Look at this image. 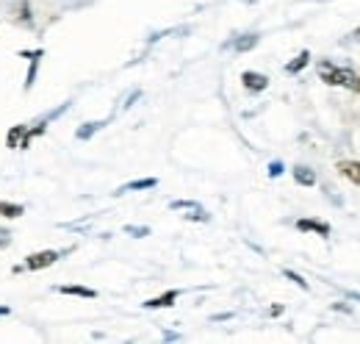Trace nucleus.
<instances>
[{"label": "nucleus", "mask_w": 360, "mask_h": 344, "mask_svg": "<svg viewBox=\"0 0 360 344\" xmlns=\"http://www.w3.org/2000/svg\"><path fill=\"white\" fill-rule=\"evenodd\" d=\"M338 172H341L347 180H352V183L360 186V161H338Z\"/></svg>", "instance_id": "obj_4"}, {"label": "nucleus", "mask_w": 360, "mask_h": 344, "mask_svg": "<svg viewBox=\"0 0 360 344\" xmlns=\"http://www.w3.org/2000/svg\"><path fill=\"white\" fill-rule=\"evenodd\" d=\"M241 81H244V86H247L250 92H264V89L269 86V78L261 75V73H244Z\"/></svg>", "instance_id": "obj_3"}, {"label": "nucleus", "mask_w": 360, "mask_h": 344, "mask_svg": "<svg viewBox=\"0 0 360 344\" xmlns=\"http://www.w3.org/2000/svg\"><path fill=\"white\" fill-rule=\"evenodd\" d=\"M255 42H258V37H250V39H241V42L236 44V47H238V50H250V47H252Z\"/></svg>", "instance_id": "obj_12"}, {"label": "nucleus", "mask_w": 360, "mask_h": 344, "mask_svg": "<svg viewBox=\"0 0 360 344\" xmlns=\"http://www.w3.org/2000/svg\"><path fill=\"white\" fill-rule=\"evenodd\" d=\"M280 172H283V167H280V164L274 161V164H271V167H269V175H271V178H274V175H280Z\"/></svg>", "instance_id": "obj_14"}, {"label": "nucleus", "mask_w": 360, "mask_h": 344, "mask_svg": "<svg viewBox=\"0 0 360 344\" xmlns=\"http://www.w3.org/2000/svg\"><path fill=\"white\" fill-rule=\"evenodd\" d=\"M352 89H358V92H360V73L355 75V84H352Z\"/></svg>", "instance_id": "obj_16"}, {"label": "nucleus", "mask_w": 360, "mask_h": 344, "mask_svg": "<svg viewBox=\"0 0 360 344\" xmlns=\"http://www.w3.org/2000/svg\"><path fill=\"white\" fill-rule=\"evenodd\" d=\"M352 37H355V42H360V28L355 31V34H352Z\"/></svg>", "instance_id": "obj_17"}, {"label": "nucleus", "mask_w": 360, "mask_h": 344, "mask_svg": "<svg viewBox=\"0 0 360 344\" xmlns=\"http://www.w3.org/2000/svg\"><path fill=\"white\" fill-rule=\"evenodd\" d=\"M8 245V231H0V247H6Z\"/></svg>", "instance_id": "obj_15"}, {"label": "nucleus", "mask_w": 360, "mask_h": 344, "mask_svg": "<svg viewBox=\"0 0 360 344\" xmlns=\"http://www.w3.org/2000/svg\"><path fill=\"white\" fill-rule=\"evenodd\" d=\"M155 183H158L155 178H147V180H134V183H128L125 189H153Z\"/></svg>", "instance_id": "obj_11"}, {"label": "nucleus", "mask_w": 360, "mask_h": 344, "mask_svg": "<svg viewBox=\"0 0 360 344\" xmlns=\"http://www.w3.org/2000/svg\"><path fill=\"white\" fill-rule=\"evenodd\" d=\"M355 75H358V73H352V70H341V67H335V64H330V61H321V64H319V78H321L324 84L352 86L355 84Z\"/></svg>", "instance_id": "obj_1"}, {"label": "nucleus", "mask_w": 360, "mask_h": 344, "mask_svg": "<svg viewBox=\"0 0 360 344\" xmlns=\"http://www.w3.org/2000/svg\"><path fill=\"white\" fill-rule=\"evenodd\" d=\"M297 228H300V231H314L319 236H330V225H324V222H319V219H300Z\"/></svg>", "instance_id": "obj_5"}, {"label": "nucleus", "mask_w": 360, "mask_h": 344, "mask_svg": "<svg viewBox=\"0 0 360 344\" xmlns=\"http://www.w3.org/2000/svg\"><path fill=\"white\" fill-rule=\"evenodd\" d=\"M285 275H288V278H291V281H294V283H300V286H302V289H308V283H305V281H302V278H300V275H297V272H285Z\"/></svg>", "instance_id": "obj_13"}, {"label": "nucleus", "mask_w": 360, "mask_h": 344, "mask_svg": "<svg viewBox=\"0 0 360 344\" xmlns=\"http://www.w3.org/2000/svg\"><path fill=\"white\" fill-rule=\"evenodd\" d=\"M56 261H58V253H56V250H42V253H34V256L25 258V269L39 272V269H45V266L56 264Z\"/></svg>", "instance_id": "obj_2"}, {"label": "nucleus", "mask_w": 360, "mask_h": 344, "mask_svg": "<svg viewBox=\"0 0 360 344\" xmlns=\"http://www.w3.org/2000/svg\"><path fill=\"white\" fill-rule=\"evenodd\" d=\"M64 295H78V297H97L94 289H86V286H61Z\"/></svg>", "instance_id": "obj_8"}, {"label": "nucleus", "mask_w": 360, "mask_h": 344, "mask_svg": "<svg viewBox=\"0 0 360 344\" xmlns=\"http://www.w3.org/2000/svg\"><path fill=\"white\" fill-rule=\"evenodd\" d=\"M308 59H311V53L305 50V53H300V56H297V61H291V64H288L285 70H288V73H300V70H302V67L308 64Z\"/></svg>", "instance_id": "obj_10"}, {"label": "nucleus", "mask_w": 360, "mask_h": 344, "mask_svg": "<svg viewBox=\"0 0 360 344\" xmlns=\"http://www.w3.org/2000/svg\"><path fill=\"white\" fill-rule=\"evenodd\" d=\"M180 292H167V295H161V297H155V300H147L144 305L147 308H164V305H172V302L178 300Z\"/></svg>", "instance_id": "obj_6"}, {"label": "nucleus", "mask_w": 360, "mask_h": 344, "mask_svg": "<svg viewBox=\"0 0 360 344\" xmlns=\"http://www.w3.org/2000/svg\"><path fill=\"white\" fill-rule=\"evenodd\" d=\"M0 216L17 219V216H22V206H17V203H0Z\"/></svg>", "instance_id": "obj_9"}, {"label": "nucleus", "mask_w": 360, "mask_h": 344, "mask_svg": "<svg viewBox=\"0 0 360 344\" xmlns=\"http://www.w3.org/2000/svg\"><path fill=\"white\" fill-rule=\"evenodd\" d=\"M294 178H297V183H302V186H314L316 183V175L308 167H294Z\"/></svg>", "instance_id": "obj_7"}, {"label": "nucleus", "mask_w": 360, "mask_h": 344, "mask_svg": "<svg viewBox=\"0 0 360 344\" xmlns=\"http://www.w3.org/2000/svg\"><path fill=\"white\" fill-rule=\"evenodd\" d=\"M3 314H8V308H0V317H3Z\"/></svg>", "instance_id": "obj_18"}]
</instances>
